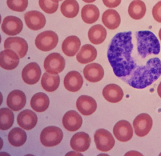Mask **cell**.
<instances>
[{
    "mask_svg": "<svg viewBox=\"0 0 161 156\" xmlns=\"http://www.w3.org/2000/svg\"><path fill=\"white\" fill-rule=\"evenodd\" d=\"M136 48L131 31L117 33L111 39L107 56L114 75L136 89H143L154 83L161 75L159 41L150 31L135 33Z\"/></svg>",
    "mask_w": 161,
    "mask_h": 156,
    "instance_id": "6da1fadb",
    "label": "cell"
},
{
    "mask_svg": "<svg viewBox=\"0 0 161 156\" xmlns=\"http://www.w3.org/2000/svg\"><path fill=\"white\" fill-rule=\"evenodd\" d=\"M63 138L62 130L55 126L45 127L40 133V142L42 144L47 147H52L59 144Z\"/></svg>",
    "mask_w": 161,
    "mask_h": 156,
    "instance_id": "7a4b0ae2",
    "label": "cell"
},
{
    "mask_svg": "<svg viewBox=\"0 0 161 156\" xmlns=\"http://www.w3.org/2000/svg\"><path fill=\"white\" fill-rule=\"evenodd\" d=\"M58 37L53 31H45L36 37L35 43L36 48L43 51H48L55 48L58 43Z\"/></svg>",
    "mask_w": 161,
    "mask_h": 156,
    "instance_id": "3957f363",
    "label": "cell"
},
{
    "mask_svg": "<svg viewBox=\"0 0 161 156\" xmlns=\"http://www.w3.org/2000/svg\"><path fill=\"white\" fill-rule=\"evenodd\" d=\"M94 138L96 148L101 152L109 151L115 144V140L112 134L104 128L97 130L94 133Z\"/></svg>",
    "mask_w": 161,
    "mask_h": 156,
    "instance_id": "277c9868",
    "label": "cell"
},
{
    "mask_svg": "<svg viewBox=\"0 0 161 156\" xmlns=\"http://www.w3.org/2000/svg\"><path fill=\"white\" fill-rule=\"evenodd\" d=\"M43 66L47 72L57 75L64 70L65 66V61L60 54L52 53L46 57Z\"/></svg>",
    "mask_w": 161,
    "mask_h": 156,
    "instance_id": "5b68a950",
    "label": "cell"
},
{
    "mask_svg": "<svg viewBox=\"0 0 161 156\" xmlns=\"http://www.w3.org/2000/svg\"><path fill=\"white\" fill-rule=\"evenodd\" d=\"M153 120L152 117L145 113L139 114L133 122L135 133L140 137L146 136L151 130Z\"/></svg>",
    "mask_w": 161,
    "mask_h": 156,
    "instance_id": "8992f818",
    "label": "cell"
},
{
    "mask_svg": "<svg viewBox=\"0 0 161 156\" xmlns=\"http://www.w3.org/2000/svg\"><path fill=\"white\" fill-rule=\"evenodd\" d=\"M113 134L116 138L122 142L131 140L133 134V130L130 123L126 120L118 121L114 126Z\"/></svg>",
    "mask_w": 161,
    "mask_h": 156,
    "instance_id": "52a82bcc",
    "label": "cell"
},
{
    "mask_svg": "<svg viewBox=\"0 0 161 156\" xmlns=\"http://www.w3.org/2000/svg\"><path fill=\"white\" fill-rule=\"evenodd\" d=\"M25 23L28 28L33 31L42 29L46 24L45 16L38 11H30L24 15Z\"/></svg>",
    "mask_w": 161,
    "mask_h": 156,
    "instance_id": "ba28073f",
    "label": "cell"
},
{
    "mask_svg": "<svg viewBox=\"0 0 161 156\" xmlns=\"http://www.w3.org/2000/svg\"><path fill=\"white\" fill-rule=\"evenodd\" d=\"M23 24L22 21L18 17L8 16L3 21L2 31L9 36H15L22 31Z\"/></svg>",
    "mask_w": 161,
    "mask_h": 156,
    "instance_id": "9c48e42d",
    "label": "cell"
},
{
    "mask_svg": "<svg viewBox=\"0 0 161 156\" xmlns=\"http://www.w3.org/2000/svg\"><path fill=\"white\" fill-rule=\"evenodd\" d=\"M4 49H11L15 51L19 58H23L26 55L28 45L25 39L21 37H9L4 43Z\"/></svg>",
    "mask_w": 161,
    "mask_h": 156,
    "instance_id": "30bf717a",
    "label": "cell"
},
{
    "mask_svg": "<svg viewBox=\"0 0 161 156\" xmlns=\"http://www.w3.org/2000/svg\"><path fill=\"white\" fill-rule=\"evenodd\" d=\"M41 73L39 65L36 63L31 62L23 68L21 72L22 79L26 84L33 85L39 81Z\"/></svg>",
    "mask_w": 161,
    "mask_h": 156,
    "instance_id": "8fae6325",
    "label": "cell"
},
{
    "mask_svg": "<svg viewBox=\"0 0 161 156\" xmlns=\"http://www.w3.org/2000/svg\"><path fill=\"white\" fill-rule=\"evenodd\" d=\"M19 62L18 54L11 49H5L0 52V66L7 70L16 68Z\"/></svg>",
    "mask_w": 161,
    "mask_h": 156,
    "instance_id": "7c38bea8",
    "label": "cell"
},
{
    "mask_svg": "<svg viewBox=\"0 0 161 156\" xmlns=\"http://www.w3.org/2000/svg\"><path fill=\"white\" fill-rule=\"evenodd\" d=\"M26 98L23 91L19 90H14L8 95L6 103L11 110L18 111L21 110L25 105Z\"/></svg>",
    "mask_w": 161,
    "mask_h": 156,
    "instance_id": "4fadbf2b",
    "label": "cell"
},
{
    "mask_svg": "<svg viewBox=\"0 0 161 156\" xmlns=\"http://www.w3.org/2000/svg\"><path fill=\"white\" fill-rule=\"evenodd\" d=\"M76 107L81 114L88 116L94 113L97 108V103L92 97L88 95H81L77 100Z\"/></svg>",
    "mask_w": 161,
    "mask_h": 156,
    "instance_id": "5bb4252c",
    "label": "cell"
},
{
    "mask_svg": "<svg viewBox=\"0 0 161 156\" xmlns=\"http://www.w3.org/2000/svg\"><path fill=\"white\" fill-rule=\"evenodd\" d=\"M62 124L68 131L74 132L80 128L82 118L75 110H69L64 114L62 118Z\"/></svg>",
    "mask_w": 161,
    "mask_h": 156,
    "instance_id": "9a60e30c",
    "label": "cell"
},
{
    "mask_svg": "<svg viewBox=\"0 0 161 156\" xmlns=\"http://www.w3.org/2000/svg\"><path fill=\"white\" fill-rule=\"evenodd\" d=\"M83 73L84 78L89 82L96 83L101 81L104 76V69L102 66L97 63H92L86 65Z\"/></svg>",
    "mask_w": 161,
    "mask_h": 156,
    "instance_id": "2e32d148",
    "label": "cell"
},
{
    "mask_svg": "<svg viewBox=\"0 0 161 156\" xmlns=\"http://www.w3.org/2000/svg\"><path fill=\"white\" fill-rule=\"evenodd\" d=\"M91 138L89 135L83 132L75 133L70 139L71 148L77 152H85L90 146Z\"/></svg>",
    "mask_w": 161,
    "mask_h": 156,
    "instance_id": "e0dca14e",
    "label": "cell"
},
{
    "mask_svg": "<svg viewBox=\"0 0 161 156\" xmlns=\"http://www.w3.org/2000/svg\"><path fill=\"white\" fill-rule=\"evenodd\" d=\"M65 88L69 91L76 92L79 91L83 85V78L77 71H71L65 76L64 80Z\"/></svg>",
    "mask_w": 161,
    "mask_h": 156,
    "instance_id": "ac0fdd59",
    "label": "cell"
},
{
    "mask_svg": "<svg viewBox=\"0 0 161 156\" xmlns=\"http://www.w3.org/2000/svg\"><path fill=\"white\" fill-rule=\"evenodd\" d=\"M37 121L36 113L30 110H23L17 117V123L19 126L27 130L33 129L36 126Z\"/></svg>",
    "mask_w": 161,
    "mask_h": 156,
    "instance_id": "d6986e66",
    "label": "cell"
},
{
    "mask_svg": "<svg viewBox=\"0 0 161 156\" xmlns=\"http://www.w3.org/2000/svg\"><path fill=\"white\" fill-rule=\"evenodd\" d=\"M103 95L106 100L114 103L122 100L124 93L122 88L119 85L111 83L104 86L103 90Z\"/></svg>",
    "mask_w": 161,
    "mask_h": 156,
    "instance_id": "ffe728a7",
    "label": "cell"
},
{
    "mask_svg": "<svg viewBox=\"0 0 161 156\" xmlns=\"http://www.w3.org/2000/svg\"><path fill=\"white\" fill-rule=\"evenodd\" d=\"M80 46V41L76 36L67 37L62 44L63 53L67 56H74L78 52Z\"/></svg>",
    "mask_w": 161,
    "mask_h": 156,
    "instance_id": "44dd1931",
    "label": "cell"
},
{
    "mask_svg": "<svg viewBox=\"0 0 161 156\" xmlns=\"http://www.w3.org/2000/svg\"><path fill=\"white\" fill-rule=\"evenodd\" d=\"M97 56V50L91 44H86L83 45L80 51L77 53L76 59L82 64H86L93 61Z\"/></svg>",
    "mask_w": 161,
    "mask_h": 156,
    "instance_id": "7402d4cb",
    "label": "cell"
},
{
    "mask_svg": "<svg viewBox=\"0 0 161 156\" xmlns=\"http://www.w3.org/2000/svg\"><path fill=\"white\" fill-rule=\"evenodd\" d=\"M102 22L109 29H115L121 23V18L119 13L114 9L106 10L102 15Z\"/></svg>",
    "mask_w": 161,
    "mask_h": 156,
    "instance_id": "603a6c76",
    "label": "cell"
},
{
    "mask_svg": "<svg viewBox=\"0 0 161 156\" xmlns=\"http://www.w3.org/2000/svg\"><path fill=\"white\" fill-rule=\"evenodd\" d=\"M49 98L44 93L38 92L35 94L30 101L31 107L36 112L45 111L49 106Z\"/></svg>",
    "mask_w": 161,
    "mask_h": 156,
    "instance_id": "cb8c5ba5",
    "label": "cell"
},
{
    "mask_svg": "<svg viewBox=\"0 0 161 156\" xmlns=\"http://www.w3.org/2000/svg\"><path fill=\"white\" fill-rule=\"evenodd\" d=\"M107 36V31L103 26L96 24L91 27L88 31V38L91 43L99 44L104 42Z\"/></svg>",
    "mask_w": 161,
    "mask_h": 156,
    "instance_id": "d4e9b609",
    "label": "cell"
},
{
    "mask_svg": "<svg viewBox=\"0 0 161 156\" xmlns=\"http://www.w3.org/2000/svg\"><path fill=\"white\" fill-rule=\"evenodd\" d=\"M41 84L45 91L48 92L54 91L59 86L60 76L58 74H51L46 71L42 77Z\"/></svg>",
    "mask_w": 161,
    "mask_h": 156,
    "instance_id": "484cf974",
    "label": "cell"
},
{
    "mask_svg": "<svg viewBox=\"0 0 161 156\" xmlns=\"http://www.w3.org/2000/svg\"><path fill=\"white\" fill-rule=\"evenodd\" d=\"M146 11V5L141 0L132 1L129 4L128 9L129 16L135 20H139L143 18L145 15Z\"/></svg>",
    "mask_w": 161,
    "mask_h": 156,
    "instance_id": "4316f807",
    "label": "cell"
},
{
    "mask_svg": "<svg viewBox=\"0 0 161 156\" xmlns=\"http://www.w3.org/2000/svg\"><path fill=\"white\" fill-rule=\"evenodd\" d=\"M99 17V10L94 4H86L81 10V18L87 24H92L97 21Z\"/></svg>",
    "mask_w": 161,
    "mask_h": 156,
    "instance_id": "83f0119b",
    "label": "cell"
},
{
    "mask_svg": "<svg viewBox=\"0 0 161 156\" xmlns=\"http://www.w3.org/2000/svg\"><path fill=\"white\" fill-rule=\"evenodd\" d=\"M8 138L11 145L18 147L22 146L26 142L27 135L22 128L15 127L9 132Z\"/></svg>",
    "mask_w": 161,
    "mask_h": 156,
    "instance_id": "f1b7e54d",
    "label": "cell"
},
{
    "mask_svg": "<svg viewBox=\"0 0 161 156\" xmlns=\"http://www.w3.org/2000/svg\"><path fill=\"white\" fill-rule=\"evenodd\" d=\"M60 11L65 17L73 18L79 13V5L76 0H65L60 6Z\"/></svg>",
    "mask_w": 161,
    "mask_h": 156,
    "instance_id": "f546056e",
    "label": "cell"
},
{
    "mask_svg": "<svg viewBox=\"0 0 161 156\" xmlns=\"http://www.w3.org/2000/svg\"><path fill=\"white\" fill-rule=\"evenodd\" d=\"M14 123V114L8 108L0 109V130H6L10 128Z\"/></svg>",
    "mask_w": 161,
    "mask_h": 156,
    "instance_id": "4dcf8cb0",
    "label": "cell"
},
{
    "mask_svg": "<svg viewBox=\"0 0 161 156\" xmlns=\"http://www.w3.org/2000/svg\"><path fill=\"white\" fill-rule=\"evenodd\" d=\"M38 4L40 8L47 14H53L55 13L58 7V3L52 0H39Z\"/></svg>",
    "mask_w": 161,
    "mask_h": 156,
    "instance_id": "1f68e13d",
    "label": "cell"
},
{
    "mask_svg": "<svg viewBox=\"0 0 161 156\" xmlns=\"http://www.w3.org/2000/svg\"><path fill=\"white\" fill-rule=\"evenodd\" d=\"M6 4L10 9L16 12H23L28 6V0H7Z\"/></svg>",
    "mask_w": 161,
    "mask_h": 156,
    "instance_id": "d6a6232c",
    "label": "cell"
},
{
    "mask_svg": "<svg viewBox=\"0 0 161 156\" xmlns=\"http://www.w3.org/2000/svg\"><path fill=\"white\" fill-rule=\"evenodd\" d=\"M152 16L156 21L161 23V1L156 3L153 7Z\"/></svg>",
    "mask_w": 161,
    "mask_h": 156,
    "instance_id": "836d02e7",
    "label": "cell"
},
{
    "mask_svg": "<svg viewBox=\"0 0 161 156\" xmlns=\"http://www.w3.org/2000/svg\"><path fill=\"white\" fill-rule=\"evenodd\" d=\"M103 4L108 8H114L118 6L121 2V0H103Z\"/></svg>",
    "mask_w": 161,
    "mask_h": 156,
    "instance_id": "e575fe53",
    "label": "cell"
},
{
    "mask_svg": "<svg viewBox=\"0 0 161 156\" xmlns=\"http://www.w3.org/2000/svg\"><path fill=\"white\" fill-rule=\"evenodd\" d=\"M157 93L158 96L161 98V82L159 83L158 88H157Z\"/></svg>",
    "mask_w": 161,
    "mask_h": 156,
    "instance_id": "d590c367",
    "label": "cell"
},
{
    "mask_svg": "<svg viewBox=\"0 0 161 156\" xmlns=\"http://www.w3.org/2000/svg\"><path fill=\"white\" fill-rule=\"evenodd\" d=\"M82 1L85 3H91L94 2L96 0H82Z\"/></svg>",
    "mask_w": 161,
    "mask_h": 156,
    "instance_id": "8d00e7d4",
    "label": "cell"
},
{
    "mask_svg": "<svg viewBox=\"0 0 161 156\" xmlns=\"http://www.w3.org/2000/svg\"><path fill=\"white\" fill-rule=\"evenodd\" d=\"M3 139L0 137V150L3 148Z\"/></svg>",
    "mask_w": 161,
    "mask_h": 156,
    "instance_id": "74e56055",
    "label": "cell"
},
{
    "mask_svg": "<svg viewBox=\"0 0 161 156\" xmlns=\"http://www.w3.org/2000/svg\"><path fill=\"white\" fill-rule=\"evenodd\" d=\"M3 95L0 91V105H1V103H3Z\"/></svg>",
    "mask_w": 161,
    "mask_h": 156,
    "instance_id": "f35d334b",
    "label": "cell"
},
{
    "mask_svg": "<svg viewBox=\"0 0 161 156\" xmlns=\"http://www.w3.org/2000/svg\"><path fill=\"white\" fill-rule=\"evenodd\" d=\"M158 36H159V38H160V41H161V28L160 29L159 32H158Z\"/></svg>",
    "mask_w": 161,
    "mask_h": 156,
    "instance_id": "ab89813d",
    "label": "cell"
},
{
    "mask_svg": "<svg viewBox=\"0 0 161 156\" xmlns=\"http://www.w3.org/2000/svg\"><path fill=\"white\" fill-rule=\"evenodd\" d=\"M53 1H55V2H57V3H58V1H61L62 0H52Z\"/></svg>",
    "mask_w": 161,
    "mask_h": 156,
    "instance_id": "60d3db41",
    "label": "cell"
},
{
    "mask_svg": "<svg viewBox=\"0 0 161 156\" xmlns=\"http://www.w3.org/2000/svg\"><path fill=\"white\" fill-rule=\"evenodd\" d=\"M1 22V14H0V23Z\"/></svg>",
    "mask_w": 161,
    "mask_h": 156,
    "instance_id": "b9f144b4",
    "label": "cell"
},
{
    "mask_svg": "<svg viewBox=\"0 0 161 156\" xmlns=\"http://www.w3.org/2000/svg\"><path fill=\"white\" fill-rule=\"evenodd\" d=\"M1 42V35H0V43Z\"/></svg>",
    "mask_w": 161,
    "mask_h": 156,
    "instance_id": "7bdbcfd3",
    "label": "cell"
}]
</instances>
